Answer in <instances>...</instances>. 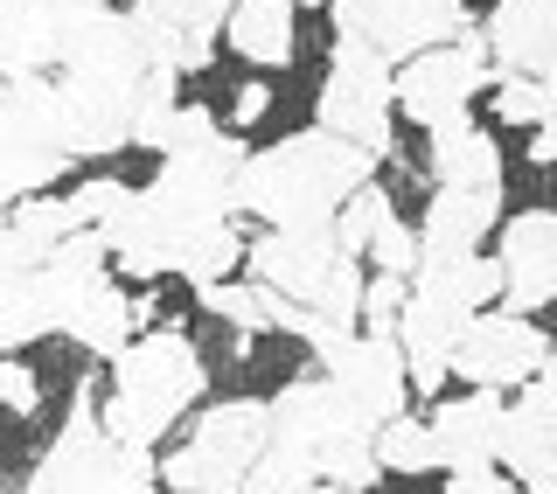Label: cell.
Here are the masks:
<instances>
[{"instance_id": "cell-1", "label": "cell", "mask_w": 557, "mask_h": 494, "mask_svg": "<svg viewBox=\"0 0 557 494\" xmlns=\"http://www.w3.org/2000/svg\"><path fill=\"white\" fill-rule=\"evenodd\" d=\"M112 264L126 279H188V286H209V279H231L251 244L237 237V209L231 202H209L188 196L153 174L147 188L126 202V217L112 223Z\"/></svg>"}, {"instance_id": "cell-2", "label": "cell", "mask_w": 557, "mask_h": 494, "mask_svg": "<svg viewBox=\"0 0 557 494\" xmlns=\"http://www.w3.org/2000/svg\"><path fill=\"white\" fill-rule=\"evenodd\" d=\"M161 57L153 42L139 35L133 14H112L104 8L91 28L77 35V49L63 57V70L49 77L63 84V104H70V147L77 161H112V153L133 147V119L147 104V84L161 77Z\"/></svg>"}, {"instance_id": "cell-3", "label": "cell", "mask_w": 557, "mask_h": 494, "mask_svg": "<svg viewBox=\"0 0 557 494\" xmlns=\"http://www.w3.org/2000/svg\"><path fill=\"white\" fill-rule=\"evenodd\" d=\"M376 168H383V153L356 147V139H342L327 126H307V133H286L265 153H251L237 202L265 231H321V223L342 217V202L356 188L376 182Z\"/></svg>"}, {"instance_id": "cell-4", "label": "cell", "mask_w": 557, "mask_h": 494, "mask_svg": "<svg viewBox=\"0 0 557 494\" xmlns=\"http://www.w3.org/2000/svg\"><path fill=\"white\" fill-rule=\"evenodd\" d=\"M202 391H209V362H202L188 321H161L112 362V391H104L98 411H104V425H112L119 439L161 446V439L196 411Z\"/></svg>"}, {"instance_id": "cell-5", "label": "cell", "mask_w": 557, "mask_h": 494, "mask_svg": "<svg viewBox=\"0 0 557 494\" xmlns=\"http://www.w3.org/2000/svg\"><path fill=\"white\" fill-rule=\"evenodd\" d=\"M104 383L98 376H77V397H70V418L63 432L42 446V460L28 467L22 494H161V453L153 446H133L104 425L98 397Z\"/></svg>"}, {"instance_id": "cell-6", "label": "cell", "mask_w": 557, "mask_h": 494, "mask_svg": "<svg viewBox=\"0 0 557 494\" xmlns=\"http://www.w3.org/2000/svg\"><path fill=\"white\" fill-rule=\"evenodd\" d=\"M244 272L265 279L272 293H286L293 307H307L313 321L327 328V348H335L342 334L362 328L370 258L348 251V244L335 237V223H321V231H265V237H251Z\"/></svg>"}, {"instance_id": "cell-7", "label": "cell", "mask_w": 557, "mask_h": 494, "mask_svg": "<svg viewBox=\"0 0 557 494\" xmlns=\"http://www.w3.org/2000/svg\"><path fill=\"white\" fill-rule=\"evenodd\" d=\"M112 272L119 264H112V237L104 231L63 237L35 272H0V348L22 356L28 342H42V334H70V321L84 313V299H91Z\"/></svg>"}, {"instance_id": "cell-8", "label": "cell", "mask_w": 557, "mask_h": 494, "mask_svg": "<svg viewBox=\"0 0 557 494\" xmlns=\"http://www.w3.org/2000/svg\"><path fill=\"white\" fill-rule=\"evenodd\" d=\"M63 168H77L63 84L49 77V70L8 77L0 84V202L49 196Z\"/></svg>"}, {"instance_id": "cell-9", "label": "cell", "mask_w": 557, "mask_h": 494, "mask_svg": "<svg viewBox=\"0 0 557 494\" xmlns=\"http://www.w3.org/2000/svg\"><path fill=\"white\" fill-rule=\"evenodd\" d=\"M265 446H272V397H223L188 418V439L161 460V481L168 494H244Z\"/></svg>"}, {"instance_id": "cell-10", "label": "cell", "mask_w": 557, "mask_h": 494, "mask_svg": "<svg viewBox=\"0 0 557 494\" xmlns=\"http://www.w3.org/2000/svg\"><path fill=\"white\" fill-rule=\"evenodd\" d=\"M397 57H383L376 42H356V35H335L327 42V77L321 98H313V126L356 139L391 161L397 153Z\"/></svg>"}, {"instance_id": "cell-11", "label": "cell", "mask_w": 557, "mask_h": 494, "mask_svg": "<svg viewBox=\"0 0 557 494\" xmlns=\"http://www.w3.org/2000/svg\"><path fill=\"white\" fill-rule=\"evenodd\" d=\"M495 49H487V28L474 22L460 42H440V49H418L411 63H397V112L411 126L440 133L453 119H467V104L481 91H495Z\"/></svg>"}, {"instance_id": "cell-12", "label": "cell", "mask_w": 557, "mask_h": 494, "mask_svg": "<svg viewBox=\"0 0 557 494\" xmlns=\"http://www.w3.org/2000/svg\"><path fill=\"white\" fill-rule=\"evenodd\" d=\"M313 362L335 376V391L356 404V411L370 418L376 432L391 425V418H405V404L418 397L405 342H397V334H383V328H356V334H342V342H335V348H321Z\"/></svg>"}, {"instance_id": "cell-13", "label": "cell", "mask_w": 557, "mask_h": 494, "mask_svg": "<svg viewBox=\"0 0 557 494\" xmlns=\"http://www.w3.org/2000/svg\"><path fill=\"white\" fill-rule=\"evenodd\" d=\"M550 362V334L516 307H487L467 321L460 356H453V376L467 391H530Z\"/></svg>"}, {"instance_id": "cell-14", "label": "cell", "mask_w": 557, "mask_h": 494, "mask_svg": "<svg viewBox=\"0 0 557 494\" xmlns=\"http://www.w3.org/2000/svg\"><path fill=\"white\" fill-rule=\"evenodd\" d=\"M98 14L104 0H0V70L8 77L63 70V57Z\"/></svg>"}, {"instance_id": "cell-15", "label": "cell", "mask_w": 557, "mask_h": 494, "mask_svg": "<svg viewBox=\"0 0 557 494\" xmlns=\"http://www.w3.org/2000/svg\"><path fill=\"white\" fill-rule=\"evenodd\" d=\"M126 14L139 22V35L153 42V57L168 70L196 77V70L216 63V42L231 35L237 0H133Z\"/></svg>"}, {"instance_id": "cell-16", "label": "cell", "mask_w": 557, "mask_h": 494, "mask_svg": "<svg viewBox=\"0 0 557 494\" xmlns=\"http://www.w3.org/2000/svg\"><path fill=\"white\" fill-rule=\"evenodd\" d=\"M495 258H502V307L536 313L557 307V209H516L495 231Z\"/></svg>"}, {"instance_id": "cell-17", "label": "cell", "mask_w": 557, "mask_h": 494, "mask_svg": "<svg viewBox=\"0 0 557 494\" xmlns=\"http://www.w3.org/2000/svg\"><path fill=\"white\" fill-rule=\"evenodd\" d=\"M432 432H440V467H446V473L502 467L509 404H502V391H460V397H440V411H432Z\"/></svg>"}, {"instance_id": "cell-18", "label": "cell", "mask_w": 557, "mask_h": 494, "mask_svg": "<svg viewBox=\"0 0 557 494\" xmlns=\"http://www.w3.org/2000/svg\"><path fill=\"white\" fill-rule=\"evenodd\" d=\"M481 28L502 77H557V0H495Z\"/></svg>"}, {"instance_id": "cell-19", "label": "cell", "mask_w": 557, "mask_h": 494, "mask_svg": "<svg viewBox=\"0 0 557 494\" xmlns=\"http://www.w3.org/2000/svg\"><path fill=\"white\" fill-rule=\"evenodd\" d=\"M467 321H474V313H460V307H446V299H432V293H418V286H411V307H405V321H397V342H405V356H411V383H418L425 397H440V391H446Z\"/></svg>"}, {"instance_id": "cell-20", "label": "cell", "mask_w": 557, "mask_h": 494, "mask_svg": "<svg viewBox=\"0 0 557 494\" xmlns=\"http://www.w3.org/2000/svg\"><path fill=\"white\" fill-rule=\"evenodd\" d=\"M84 217L70 196H28V202H8V223H0V272H35L63 237H77Z\"/></svg>"}, {"instance_id": "cell-21", "label": "cell", "mask_w": 557, "mask_h": 494, "mask_svg": "<svg viewBox=\"0 0 557 494\" xmlns=\"http://www.w3.org/2000/svg\"><path fill=\"white\" fill-rule=\"evenodd\" d=\"M502 223H509L502 217V188H432L418 237H425V251H481Z\"/></svg>"}, {"instance_id": "cell-22", "label": "cell", "mask_w": 557, "mask_h": 494, "mask_svg": "<svg viewBox=\"0 0 557 494\" xmlns=\"http://www.w3.org/2000/svg\"><path fill=\"white\" fill-rule=\"evenodd\" d=\"M335 14V35H356V42H376L383 57H418V49H440L432 22L411 8V0H327Z\"/></svg>"}, {"instance_id": "cell-23", "label": "cell", "mask_w": 557, "mask_h": 494, "mask_svg": "<svg viewBox=\"0 0 557 494\" xmlns=\"http://www.w3.org/2000/svg\"><path fill=\"white\" fill-rule=\"evenodd\" d=\"M425 174H432V188H502L495 133L474 126V119H453V126L425 133Z\"/></svg>"}, {"instance_id": "cell-24", "label": "cell", "mask_w": 557, "mask_h": 494, "mask_svg": "<svg viewBox=\"0 0 557 494\" xmlns=\"http://www.w3.org/2000/svg\"><path fill=\"white\" fill-rule=\"evenodd\" d=\"M411 286L446 299V307H460V313H487L502 299V258L495 251H425Z\"/></svg>"}, {"instance_id": "cell-25", "label": "cell", "mask_w": 557, "mask_h": 494, "mask_svg": "<svg viewBox=\"0 0 557 494\" xmlns=\"http://www.w3.org/2000/svg\"><path fill=\"white\" fill-rule=\"evenodd\" d=\"M502 467L522 481V494H557V418L522 391L509 404V439H502Z\"/></svg>"}, {"instance_id": "cell-26", "label": "cell", "mask_w": 557, "mask_h": 494, "mask_svg": "<svg viewBox=\"0 0 557 494\" xmlns=\"http://www.w3.org/2000/svg\"><path fill=\"white\" fill-rule=\"evenodd\" d=\"M223 42H231V57L258 63V70H286L293 49H300V8L293 0H237Z\"/></svg>"}, {"instance_id": "cell-27", "label": "cell", "mask_w": 557, "mask_h": 494, "mask_svg": "<svg viewBox=\"0 0 557 494\" xmlns=\"http://www.w3.org/2000/svg\"><path fill=\"white\" fill-rule=\"evenodd\" d=\"M70 342H77L91 362H119L139 342V299L119 286V279H104V286L84 299V313L70 321Z\"/></svg>"}, {"instance_id": "cell-28", "label": "cell", "mask_w": 557, "mask_h": 494, "mask_svg": "<svg viewBox=\"0 0 557 494\" xmlns=\"http://www.w3.org/2000/svg\"><path fill=\"white\" fill-rule=\"evenodd\" d=\"M321 481H327V473H321V446H313L307 432H293V425H272V446L258 453L244 494H307Z\"/></svg>"}, {"instance_id": "cell-29", "label": "cell", "mask_w": 557, "mask_h": 494, "mask_svg": "<svg viewBox=\"0 0 557 494\" xmlns=\"http://www.w3.org/2000/svg\"><path fill=\"white\" fill-rule=\"evenodd\" d=\"M376 453H383V473H397V481H418V473H440V432H432V418H391V425L376 432Z\"/></svg>"}, {"instance_id": "cell-30", "label": "cell", "mask_w": 557, "mask_h": 494, "mask_svg": "<svg viewBox=\"0 0 557 494\" xmlns=\"http://www.w3.org/2000/svg\"><path fill=\"white\" fill-rule=\"evenodd\" d=\"M196 307L216 313V321H231L237 334H272L265 286H258L251 272H244V279H209V286H196Z\"/></svg>"}, {"instance_id": "cell-31", "label": "cell", "mask_w": 557, "mask_h": 494, "mask_svg": "<svg viewBox=\"0 0 557 494\" xmlns=\"http://www.w3.org/2000/svg\"><path fill=\"white\" fill-rule=\"evenodd\" d=\"M487 112L502 119V126H557V77H495V91H487Z\"/></svg>"}, {"instance_id": "cell-32", "label": "cell", "mask_w": 557, "mask_h": 494, "mask_svg": "<svg viewBox=\"0 0 557 494\" xmlns=\"http://www.w3.org/2000/svg\"><path fill=\"white\" fill-rule=\"evenodd\" d=\"M397 217V196L383 182H370V188H356V196L342 202V217H335V237L348 244L356 258H370V244H376V231Z\"/></svg>"}, {"instance_id": "cell-33", "label": "cell", "mask_w": 557, "mask_h": 494, "mask_svg": "<svg viewBox=\"0 0 557 494\" xmlns=\"http://www.w3.org/2000/svg\"><path fill=\"white\" fill-rule=\"evenodd\" d=\"M133 196H139V188H133V182H119V174H91V182H84L70 202H77L84 231H112V223L126 217V202H133Z\"/></svg>"}, {"instance_id": "cell-34", "label": "cell", "mask_w": 557, "mask_h": 494, "mask_svg": "<svg viewBox=\"0 0 557 494\" xmlns=\"http://www.w3.org/2000/svg\"><path fill=\"white\" fill-rule=\"evenodd\" d=\"M418 258H425V237L411 231V223H383L376 244H370V272H397V279H411L418 272Z\"/></svg>"}, {"instance_id": "cell-35", "label": "cell", "mask_w": 557, "mask_h": 494, "mask_svg": "<svg viewBox=\"0 0 557 494\" xmlns=\"http://www.w3.org/2000/svg\"><path fill=\"white\" fill-rule=\"evenodd\" d=\"M405 307H411V279H397V272H370V293H362V328L397 334Z\"/></svg>"}, {"instance_id": "cell-36", "label": "cell", "mask_w": 557, "mask_h": 494, "mask_svg": "<svg viewBox=\"0 0 557 494\" xmlns=\"http://www.w3.org/2000/svg\"><path fill=\"white\" fill-rule=\"evenodd\" d=\"M0 404H8L14 418H35V411H42V376H35L22 356L0 362Z\"/></svg>"}, {"instance_id": "cell-37", "label": "cell", "mask_w": 557, "mask_h": 494, "mask_svg": "<svg viewBox=\"0 0 557 494\" xmlns=\"http://www.w3.org/2000/svg\"><path fill=\"white\" fill-rule=\"evenodd\" d=\"M446 494H522L509 467H474V473H446Z\"/></svg>"}, {"instance_id": "cell-38", "label": "cell", "mask_w": 557, "mask_h": 494, "mask_svg": "<svg viewBox=\"0 0 557 494\" xmlns=\"http://www.w3.org/2000/svg\"><path fill=\"white\" fill-rule=\"evenodd\" d=\"M265 112H272V84H265V77H251V84H237V91H231V126H237V133L258 126Z\"/></svg>"}, {"instance_id": "cell-39", "label": "cell", "mask_w": 557, "mask_h": 494, "mask_svg": "<svg viewBox=\"0 0 557 494\" xmlns=\"http://www.w3.org/2000/svg\"><path fill=\"white\" fill-rule=\"evenodd\" d=\"M530 397H536V404H544V411L557 418V342H550V362H544V376L530 383Z\"/></svg>"}, {"instance_id": "cell-40", "label": "cell", "mask_w": 557, "mask_h": 494, "mask_svg": "<svg viewBox=\"0 0 557 494\" xmlns=\"http://www.w3.org/2000/svg\"><path fill=\"white\" fill-rule=\"evenodd\" d=\"M530 168H557V126H536L530 133Z\"/></svg>"}, {"instance_id": "cell-41", "label": "cell", "mask_w": 557, "mask_h": 494, "mask_svg": "<svg viewBox=\"0 0 557 494\" xmlns=\"http://www.w3.org/2000/svg\"><path fill=\"white\" fill-rule=\"evenodd\" d=\"M307 494H356V487H335V481H321V487H307Z\"/></svg>"}, {"instance_id": "cell-42", "label": "cell", "mask_w": 557, "mask_h": 494, "mask_svg": "<svg viewBox=\"0 0 557 494\" xmlns=\"http://www.w3.org/2000/svg\"><path fill=\"white\" fill-rule=\"evenodd\" d=\"M293 8H327V0H293Z\"/></svg>"}]
</instances>
